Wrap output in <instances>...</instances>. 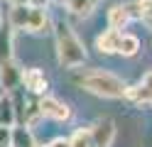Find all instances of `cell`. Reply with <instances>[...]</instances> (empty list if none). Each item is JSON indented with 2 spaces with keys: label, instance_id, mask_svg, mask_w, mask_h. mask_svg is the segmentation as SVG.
<instances>
[{
  "label": "cell",
  "instance_id": "6da1fadb",
  "mask_svg": "<svg viewBox=\"0 0 152 147\" xmlns=\"http://www.w3.org/2000/svg\"><path fill=\"white\" fill-rule=\"evenodd\" d=\"M71 71V83L79 86L81 91H86L91 96H98V98H108V101H120L125 98V88L128 81L118 74L108 71V69H101V66H76L69 69Z\"/></svg>",
  "mask_w": 152,
  "mask_h": 147
},
{
  "label": "cell",
  "instance_id": "ba28073f",
  "mask_svg": "<svg viewBox=\"0 0 152 147\" xmlns=\"http://www.w3.org/2000/svg\"><path fill=\"white\" fill-rule=\"evenodd\" d=\"M118 39H120V29L106 27L103 32L96 34V42H93V47H96L98 54H103V56H113V54L118 52Z\"/></svg>",
  "mask_w": 152,
  "mask_h": 147
},
{
  "label": "cell",
  "instance_id": "8fae6325",
  "mask_svg": "<svg viewBox=\"0 0 152 147\" xmlns=\"http://www.w3.org/2000/svg\"><path fill=\"white\" fill-rule=\"evenodd\" d=\"M142 52V42L137 34L132 32H120V39H118V56H125V59H135L137 54Z\"/></svg>",
  "mask_w": 152,
  "mask_h": 147
},
{
  "label": "cell",
  "instance_id": "277c9868",
  "mask_svg": "<svg viewBox=\"0 0 152 147\" xmlns=\"http://www.w3.org/2000/svg\"><path fill=\"white\" fill-rule=\"evenodd\" d=\"M125 101H130L137 108H152V69H147L137 83H128L125 88Z\"/></svg>",
  "mask_w": 152,
  "mask_h": 147
},
{
  "label": "cell",
  "instance_id": "e0dca14e",
  "mask_svg": "<svg viewBox=\"0 0 152 147\" xmlns=\"http://www.w3.org/2000/svg\"><path fill=\"white\" fill-rule=\"evenodd\" d=\"M47 147H71V145H69V137H54Z\"/></svg>",
  "mask_w": 152,
  "mask_h": 147
},
{
  "label": "cell",
  "instance_id": "7c38bea8",
  "mask_svg": "<svg viewBox=\"0 0 152 147\" xmlns=\"http://www.w3.org/2000/svg\"><path fill=\"white\" fill-rule=\"evenodd\" d=\"M61 3H64V7L69 10L71 15H76V17H88L93 10H96L98 0H61Z\"/></svg>",
  "mask_w": 152,
  "mask_h": 147
},
{
  "label": "cell",
  "instance_id": "5bb4252c",
  "mask_svg": "<svg viewBox=\"0 0 152 147\" xmlns=\"http://www.w3.org/2000/svg\"><path fill=\"white\" fill-rule=\"evenodd\" d=\"M15 123H17V118H15V108H12V101H10V93H3L0 96V125L12 127Z\"/></svg>",
  "mask_w": 152,
  "mask_h": 147
},
{
  "label": "cell",
  "instance_id": "52a82bcc",
  "mask_svg": "<svg viewBox=\"0 0 152 147\" xmlns=\"http://www.w3.org/2000/svg\"><path fill=\"white\" fill-rule=\"evenodd\" d=\"M93 135V147H110L115 140V123L110 118H101L96 125H91Z\"/></svg>",
  "mask_w": 152,
  "mask_h": 147
},
{
  "label": "cell",
  "instance_id": "4fadbf2b",
  "mask_svg": "<svg viewBox=\"0 0 152 147\" xmlns=\"http://www.w3.org/2000/svg\"><path fill=\"white\" fill-rule=\"evenodd\" d=\"M12 32L15 29L0 20V61L12 56Z\"/></svg>",
  "mask_w": 152,
  "mask_h": 147
},
{
  "label": "cell",
  "instance_id": "ac0fdd59",
  "mask_svg": "<svg viewBox=\"0 0 152 147\" xmlns=\"http://www.w3.org/2000/svg\"><path fill=\"white\" fill-rule=\"evenodd\" d=\"M10 3H30V0H10Z\"/></svg>",
  "mask_w": 152,
  "mask_h": 147
},
{
  "label": "cell",
  "instance_id": "5b68a950",
  "mask_svg": "<svg viewBox=\"0 0 152 147\" xmlns=\"http://www.w3.org/2000/svg\"><path fill=\"white\" fill-rule=\"evenodd\" d=\"M20 88L27 96H44L49 93V78L39 66H27L22 69V78H20Z\"/></svg>",
  "mask_w": 152,
  "mask_h": 147
},
{
  "label": "cell",
  "instance_id": "d6986e66",
  "mask_svg": "<svg viewBox=\"0 0 152 147\" xmlns=\"http://www.w3.org/2000/svg\"><path fill=\"white\" fill-rule=\"evenodd\" d=\"M3 93H5V88H3V83H0V96H3Z\"/></svg>",
  "mask_w": 152,
  "mask_h": 147
},
{
  "label": "cell",
  "instance_id": "3957f363",
  "mask_svg": "<svg viewBox=\"0 0 152 147\" xmlns=\"http://www.w3.org/2000/svg\"><path fill=\"white\" fill-rule=\"evenodd\" d=\"M37 105H39V115H42V120L69 123L71 118H74V108L66 103V101H61V98H56V96H49V93L37 96Z\"/></svg>",
  "mask_w": 152,
  "mask_h": 147
},
{
  "label": "cell",
  "instance_id": "2e32d148",
  "mask_svg": "<svg viewBox=\"0 0 152 147\" xmlns=\"http://www.w3.org/2000/svg\"><path fill=\"white\" fill-rule=\"evenodd\" d=\"M0 147H10V127L0 125Z\"/></svg>",
  "mask_w": 152,
  "mask_h": 147
},
{
  "label": "cell",
  "instance_id": "9a60e30c",
  "mask_svg": "<svg viewBox=\"0 0 152 147\" xmlns=\"http://www.w3.org/2000/svg\"><path fill=\"white\" fill-rule=\"evenodd\" d=\"M71 147H93V135H91V125L88 127H79L71 137H69Z\"/></svg>",
  "mask_w": 152,
  "mask_h": 147
},
{
  "label": "cell",
  "instance_id": "8992f818",
  "mask_svg": "<svg viewBox=\"0 0 152 147\" xmlns=\"http://www.w3.org/2000/svg\"><path fill=\"white\" fill-rule=\"evenodd\" d=\"M20 78H22V66L15 61V59H3L0 61V83H3L5 93L20 88Z\"/></svg>",
  "mask_w": 152,
  "mask_h": 147
},
{
  "label": "cell",
  "instance_id": "30bf717a",
  "mask_svg": "<svg viewBox=\"0 0 152 147\" xmlns=\"http://www.w3.org/2000/svg\"><path fill=\"white\" fill-rule=\"evenodd\" d=\"M10 147H39L34 140V132L30 125L25 123H15L10 127Z\"/></svg>",
  "mask_w": 152,
  "mask_h": 147
},
{
  "label": "cell",
  "instance_id": "9c48e42d",
  "mask_svg": "<svg viewBox=\"0 0 152 147\" xmlns=\"http://www.w3.org/2000/svg\"><path fill=\"white\" fill-rule=\"evenodd\" d=\"M106 22L108 27L113 29H125L130 22H132V15H130V10H128V3H115V5H110L106 10Z\"/></svg>",
  "mask_w": 152,
  "mask_h": 147
},
{
  "label": "cell",
  "instance_id": "7a4b0ae2",
  "mask_svg": "<svg viewBox=\"0 0 152 147\" xmlns=\"http://www.w3.org/2000/svg\"><path fill=\"white\" fill-rule=\"evenodd\" d=\"M52 32H54V52H56V61L61 69H76L81 64H86L88 52L83 39L74 32V27L64 20L52 22Z\"/></svg>",
  "mask_w": 152,
  "mask_h": 147
}]
</instances>
